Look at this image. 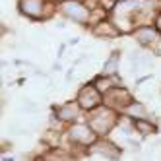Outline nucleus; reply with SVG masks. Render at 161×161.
<instances>
[{
  "instance_id": "a211bd4d",
  "label": "nucleus",
  "mask_w": 161,
  "mask_h": 161,
  "mask_svg": "<svg viewBox=\"0 0 161 161\" xmlns=\"http://www.w3.org/2000/svg\"><path fill=\"white\" fill-rule=\"evenodd\" d=\"M66 2H72V0H54V4H58V6L60 4H66Z\"/></svg>"
},
{
  "instance_id": "2eb2a0df",
  "label": "nucleus",
  "mask_w": 161,
  "mask_h": 161,
  "mask_svg": "<svg viewBox=\"0 0 161 161\" xmlns=\"http://www.w3.org/2000/svg\"><path fill=\"white\" fill-rule=\"evenodd\" d=\"M99 2H101V4L105 6V8L109 10V12H111V10L114 8V4H119V2H124V0H99Z\"/></svg>"
},
{
  "instance_id": "f03ea898",
  "label": "nucleus",
  "mask_w": 161,
  "mask_h": 161,
  "mask_svg": "<svg viewBox=\"0 0 161 161\" xmlns=\"http://www.w3.org/2000/svg\"><path fill=\"white\" fill-rule=\"evenodd\" d=\"M18 12L33 21H47L51 14L58 12V4L53 0H18Z\"/></svg>"
},
{
  "instance_id": "4468645a",
  "label": "nucleus",
  "mask_w": 161,
  "mask_h": 161,
  "mask_svg": "<svg viewBox=\"0 0 161 161\" xmlns=\"http://www.w3.org/2000/svg\"><path fill=\"white\" fill-rule=\"evenodd\" d=\"M109 16H111V12H109V10H107L105 6H103V4L99 2V4H97L95 8H91V16H89V25H87V27L91 29V27H93V25H97L99 21H103V19H107Z\"/></svg>"
},
{
  "instance_id": "4be33fe9",
  "label": "nucleus",
  "mask_w": 161,
  "mask_h": 161,
  "mask_svg": "<svg viewBox=\"0 0 161 161\" xmlns=\"http://www.w3.org/2000/svg\"><path fill=\"white\" fill-rule=\"evenodd\" d=\"M159 2H161V0H159Z\"/></svg>"
},
{
  "instance_id": "f257e3e1",
  "label": "nucleus",
  "mask_w": 161,
  "mask_h": 161,
  "mask_svg": "<svg viewBox=\"0 0 161 161\" xmlns=\"http://www.w3.org/2000/svg\"><path fill=\"white\" fill-rule=\"evenodd\" d=\"M119 119H120V113L113 111L105 105H101L93 111H89L86 114V122L93 128V132L99 138H107L114 128L119 126Z\"/></svg>"
},
{
  "instance_id": "7ed1b4c3",
  "label": "nucleus",
  "mask_w": 161,
  "mask_h": 161,
  "mask_svg": "<svg viewBox=\"0 0 161 161\" xmlns=\"http://www.w3.org/2000/svg\"><path fill=\"white\" fill-rule=\"evenodd\" d=\"M58 14H60L64 19L76 24V25L87 27V25H89L91 10H89V6L84 2V0H72V2H66V4H60V6H58Z\"/></svg>"
},
{
  "instance_id": "1a4fd4ad",
  "label": "nucleus",
  "mask_w": 161,
  "mask_h": 161,
  "mask_svg": "<svg viewBox=\"0 0 161 161\" xmlns=\"http://www.w3.org/2000/svg\"><path fill=\"white\" fill-rule=\"evenodd\" d=\"M91 33H93V37H97V39H105V41H111V39H119L122 33H120V29L114 25V21L111 19V18H107V19H103V21H99L97 25H93L89 29Z\"/></svg>"
},
{
  "instance_id": "aec40b11",
  "label": "nucleus",
  "mask_w": 161,
  "mask_h": 161,
  "mask_svg": "<svg viewBox=\"0 0 161 161\" xmlns=\"http://www.w3.org/2000/svg\"><path fill=\"white\" fill-rule=\"evenodd\" d=\"M33 161H43V159H41V157H35V159H33Z\"/></svg>"
},
{
  "instance_id": "6ab92c4d",
  "label": "nucleus",
  "mask_w": 161,
  "mask_h": 161,
  "mask_svg": "<svg viewBox=\"0 0 161 161\" xmlns=\"http://www.w3.org/2000/svg\"><path fill=\"white\" fill-rule=\"evenodd\" d=\"M53 70H54V72H58V70H62V66H60V64H58V62H56V64H54V66H53Z\"/></svg>"
},
{
  "instance_id": "9d476101",
  "label": "nucleus",
  "mask_w": 161,
  "mask_h": 161,
  "mask_svg": "<svg viewBox=\"0 0 161 161\" xmlns=\"http://www.w3.org/2000/svg\"><path fill=\"white\" fill-rule=\"evenodd\" d=\"M91 82L95 84V87L101 91L103 95H105L107 91H111L113 87H117V86H124L122 80H120V74L119 76H103V74H97V76L91 78Z\"/></svg>"
},
{
  "instance_id": "dca6fc26",
  "label": "nucleus",
  "mask_w": 161,
  "mask_h": 161,
  "mask_svg": "<svg viewBox=\"0 0 161 161\" xmlns=\"http://www.w3.org/2000/svg\"><path fill=\"white\" fill-rule=\"evenodd\" d=\"M153 25L159 29V33H161V8L157 10V14H155V18H153Z\"/></svg>"
},
{
  "instance_id": "0eeeda50",
  "label": "nucleus",
  "mask_w": 161,
  "mask_h": 161,
  "mask_svg": "<svg viewBox=\"0 0 161 161\" xmlns=\"http://www.w3.org/2000/svg\"><path fill=\"white\" fill-rule=\"evenodd\" d=\"M53 113H54L66 126H68V124H74V122L82 120V119H86V113L82 111V107L78 105L76 99L64 101V103H60V105H54V107H53Z\"/></svg>"
},
{
  "instance_id": "412c9836",
  "label": "nucleus",
  "mask_w": 161,
  "mask_h": 161,
  "mask_svg": "<svg viewBox=\"0 0 161 161\" xmlns=\"http://www.w3.org/2000/svg\"><path fill=\"white\" fill-rule=\"evenodd\" d=\"M159 134H161V128H159Z\"/></svg>"
},
{
  "instance_id": "f3484780",
  "label": "nucleus",
  "mask_w": 161,
  "mask_h": 161,
  "mask_svg": "<svg viewBox=\"0 0 161 161\" xmlns=\"http://www.w3.org/2000/svg\"><path fill=\"white\" fill-rule=\"evenodd\" d=\"M66 47H68V45H66V43H60V45H58V58H60V56L64 54V51H66Z\"/></svg>"
},
{
  "instance_id": "9b49d317",
  "label": "nucleus",
  "mask_w": 161,
  "mask_h": 161,
  "mask_svg": "<svg viewBox=\"0 0 161 161\" xmlns=\"http://www.w3.org/2000/svg\"><path fill=\"white\" fill-rule=\"evenodd\" d=\"M161 126L157 124V120L153 119H140V120H134V130L138 136L142 138H149V136H155L159 132Z\"/></svg>"
},
{
  "instance_id": "6e6552de",
  "label": "nucleus",
  "mask_w": 161,
  "mask_h": 161,
  "mask_svg": "<svg viewBox=\"0 0 161 161\" xmlns=\"http://www.w3.org/2000/svg\"><path fill=\"white\" fill-rule=\"evenodd\" d=\"M130 37L140 45V49H149L157 41H161V33L153 24H142L130 33Z\"/></svg>"
},
{
  "instance_id": "ddd939ff",
  "label": "nucleus",
  "mask_w": 161,
  "mask_h": 161,
  "mask_svg": "<svg viewBox=\"0 0 161 161\" xmlns=\"http://www.w3.org/2000/svg\"><path fill=\"white\" fill-rule=\"evenodd\" d=\"M119 70H120V51H113L107 56V60L103 62V68H101L99 74H103V76H119Z\"/></svg>"
},
{
  "instance_id": "20e7f679",
  "label": "nucleus",
  "mask_w": 161,
  "mask_h": 161,
  "mask_svg": "<svg viewBox=\"0 0 161 161\" xmlns=\"http://www.w3.org/2000/svg\"><path fill=\"white\" fill-rule=\"evenodd\" d=\"M74 99L78 101V105L82 107V111H84L86 114H87L89 111H93V109H97V107L103 105V93L95 87V84L91 82V80L78 87Z\"/></svg>"
},
{
  "instance_id": "423d86ee",
  "label": "nucleus",
  "mask_w": 161,
  "mask_h": 161,
  "mask_svg": "<svg viewBox=\"0 0 161 161\" xmlns=\"http://www.w3.org/2000/svg\"><path fill=\"white\" fill-rule=\"evenodd\" d=\"M89 155H97V157L109 159V161H119L122 157V147L107 136V138H99V140L89 147Z\"/></svg>"
},
{
  "instance_id": "39448f33",
  "label": "nucleus",
  "mask_w": 161,
  "mask_h": 161,
  "mask_svg": "<svg viewBox=\"0 0 161 161\" xmlns=\"http://www.w3.org/2000/svg\"><path fill=\"white\" fill-rule=\"evenodd\" d=\"M134 99H136L134 93L126 86H117V87H113L111 91H107V93L103 95V105L122 114L124 109L128 107Z\"/></svg>"
},
{
  "instance_id": "f8f14e48",
  "label": "nucleus",
  "mask_w": 161,
  "mask_h": 161,
  "mask_svg": "<svg viewBox=\"0 0 161 161\" xmlns=\"http://www.w3.org/2000/svg\"><path fill=\"white\" fill-rule=\"evenodd\" d=\"M122 114H126V117L132 119V120H140V119H149V117H152V113H149V109L146 107V103L138 101V99H134L130 105L124 109Z\"/></svg>"
}]
</instances>
